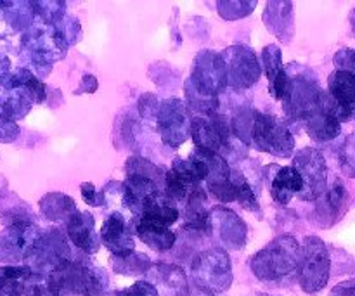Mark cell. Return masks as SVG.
<instances>
[{"mask_svg": "<svg viewBox=\"0 0 355 296\" xmlns=\"http://www.w3.org/2000/svg\"><path fill=\"white\" fill-rule=\"evenodd\" d=\"M227 83V69L222 55L201 52L187 83V99L194 111L214 114L218 106L217 96Z\"/></svg>", "mask_w": 355, "mask_h": 296, "instance_id": "obj_1", "label": "cell"}, {"mask_svg": "<svg viewBox=\"0 0 355 296\" xmlns=\"http://www.w3.org/2000/svg\"><path fill=\"white\" fill-rule=\"evenodd\" d=\"M302 262V246L291 236L274 239L266 250L257 253L252 269L263 281H277L298 272Z\"/></svg>", "mask_w": 355, "mask_h": 296, "instance_id": "obj_2", "label": "cell"}, {"mask_svg": "<svg viewBox=\"0 0 355 296\" xmlns=\"http://www.w3.org/2000/svg\"><path fill=\"white\" fill-rule=\"evenodd\" d=\"M49 288L58 296H96L101 291L99 277L82 263L64 262L55 267L49 279Z\"/></svg>", "mask_w": 355, "mask_h": 296, "instance_id": "obj_3", "label": "cell"}, {"mask_svg": "<svg viewBox=\"0 0 355 296\" xmlns=\"http://www.w3.org/2000/svg\"><path fill=\"white\" fill-rule=\"evenodd\" d=\"M302 290L315 293L326 286L329 279V253L319 238H307L302 246V262L298 267Z\"/></svg>", "mask_w": 355, "mask_h": 296, "instance_id": "obj_4", "label": "cell"}, {"mask_svg": "<svg viewBox=\"0 0 355 296\" xmlns=\"http://www.w3.org/2000/svg\"><path fill=\"white\" fill-rule=\"evenodd\" d=\"M252 137L255 144L262 151L269 153V155L288 158L293 153L295 141L288 127L283 121L274 116H269V114L255 113Z\"/></svg>", "mask_w": 355, "mask_h": 296, "instance_id": "obj_5", "label": "cell"}, {"mask_svg": "<svg viewBox=\"0 0 355 296\" xmlns=\"http://www.w3.org/2000/svg\"><path fill=\"white\" fill-rule=\"evenodd\" d=\"M193 272L198 283L211 291H225L232 283L231 260L224 250H210L194 260Z\"/></svg>", "mask_w": 355, "mask_h": 296, "instance_id": "obj_6", "label": "cell"}, {"mask_svg": "<svg viewBox=\"0 0 355 296\" xmlns=\"http://www.w3.org/2000/svg\"><path fill=\"white\" fill-rule=\"evenodd\" d=\"M295 168L304 179V191L300 196L305 201H315L326 194L328 184V168L322 155L315 149H304L295 158Z\"/></svg>", "mask_w": 355, "mask_h": 296, "instance_id": "obj_7", "label": "cell"}, {"mask_svg": "<svg viewBox=\"0 0 355 296\" xmlns=\"http://www.w3.org/2000/svg\"><path fill=\"white\" fill-rule=\"evenodd\" d=\"M191 123L186 106L179 99H168L159 106L158 128L165 144L170 148H179L191 135Z\"/></svg>", "mask_w": 355, "mask_h": 296, "instance_id": "obj_8", "label": "cell"}, {"mask_svg": "<svg viewBox=\"0 0 355 296\" xmlns=\"http://www.w3.org/2000/svg\"><path fill=\"white\" fill-rule=\"evenodd\" d=\"M302 123L305 125V130L315 141H331L336 135L340 134V114L338 107H336L335 101L331 99L329 92H322L319 104L307 114V116L302 120Z\"/></svg>", "mask_w": 355, "mask_h": 296, "instance_id": "obj_9", "label": "cell"}, {"mask_svg": "<svg viewBox=\"0 0 355 296\" xmlns=\"http://www.w3.org/2000/svg\"><path fill=\"white\" fill-rule=\"evenodd\" d=\"M227 69V80L232 83V87L238 89H246L252 87L257 80L260 78V62L257 59L255 52L248 47H232L225 51V55H222Z\"/></svg>", "mask_w": 355, "mask_h": 296, "instance_id": "obj_10", "label": "cell"}, {"mask_svg": "<svg viewBox=\"0 0 355 296\" xmlns=\"http://www.w3.org/2000/svg\"><path fill=\"white\" fill-rule=\"evenodd\" d=\"M191 135L196 149L220 155L222 149L227 148L231 132L225 118L214 114L210 118H194L191 123Z\"/></svg>", "mask_w": 355, "mask_h": 296, "instance_id": "obj_11", "label": "cell"}, {"mask_svg": "<svg viewBox=\"0 0 355 296\" xmlns=\"http://www.w3.org/2000/svg\"><path fill=\"white\" fill-rule=\"evenodd\" d=\"M329 96L338 107L340 120H355V75L336 69L329 76Z\"/></svg>", "mask_w": 355, "mask_h": 296, "instance_id": "obj_12", "label": "cell"}, {"mask_svg": "<svg viewBox=\"0 0 355 296\" xmlns=\"http://www.w3.org/2000/svg\"><path fill=\"white\" fill-rule=\"evenodd\" d=\"M262 66L269 80L270 96L277 101H284L290 92L291 80L281 61V49L277 45H267L262 52Z\"/></svg>", "mask_w": 355, "mask_h": 296, "instance_id": "obj_13", "label": "cell"}, {"mask_svg": "<svg viewBox=\"0 0 355 296\" xmlns=\"http://www.w3.org/2000/svg\"><path fill=\"white\" fill-rule=\"evenodd\" d=\"M101 239L116 259H123L134 253V239L121 215L113 214L106 218L101 229Z\"/></svg>", "mask_w": 355, "mask_h": 296, "instance_id": "obj_14", "label": "cell"}, {"mask_svg": "<svg viewBox=\"0 0 355 296\" xmlns=\"http://www.w3.org/2000/svg\"><path fill=\"white\" fill-rule=\"evenodd\" d=\"M211 225H215L218 231V238L229 248L241 250L246 243L248 229L245 222L231 210L225 208H217L211 215Z\"/></svg>", "mask_w": 355, "mask_h": 296, "instance_id": "obj_15", "label": "cell"}, {"mask_svg": "<svg viewBox=\"0 0 355 296\" xmlns=\"http://www.w3.org/2000/svg\"><path fill=\"white\" fill-rule=\"evenodd\" d=\"M159 196L156 180L144 175H127L123 182V201L132 214L141 215L149 201Z\"/></svg>", "mask_w": 355, "mask_h": 296, "instance_id": "obj_16", "label": "cell"}, {"mask_svg": "<svg viewBox=\"0 0 355 296\" xmlns=\"http://www.w3.org/2000/svg\"><path fill=\"white\" fill-rule=\"evenodd\" d=\"M68 236L76 248L85 253H94L99 248V241L96 238L92 215L87 211H76L68 220Z\"/></svg>", "mask_w": 355, "mask_h": 296, "instance_id": "obj_17", "label": "cell"}, {"mask_svg": "<svg viewBox=\"0 0 355 296\" xmlns=\"http://www.w3.org/2000/svg\"><path fill=\"white\" fill-rule=\"evenodd\" d=\"M291 9H293L291 2H269L263 14L267 28L284 42L290 40L291 37V24H293Z\"/></svg>", "mask_w": 355, "mask_h": 296, "instance_id": "obj_18", "label": "cell"}, {"mask_svg": "<svg viewBox=\"0 0 355 296\" xmlns=\"http://www.w3.org/2000/svg\"><path fill=\"white\" fill-rule=\"evenodd\" d=\"M304 191V179L295 166H284L272 182V198L279 204H288L295 194Z\"/></svg>", "mask_w": 355, "mask_h": 296, "instance_id": "obj_19", "label": "cell"}, {"mask_svg": "<svg viewBox=\"0 0 355 296\" xmlns=\"http://www.w3.org/2000/svg\"><path fill=\"white\" fill-rule=\"evenodd\" d=\"M137 236L142 243L151 246L156 252H165L175 245V234L170 231L168 227L159 224H153V222L141 220L137 222Z\"/></svg>", "mask_w": 355, "mask_h": 296, "instance_id": "obj_20", "label": "cell"}, {"mask_svg": "<svg viewBox=\"0 0 355 296\" xmlns=\"http://www.w3.org/2000/svg\"><path fill=\"white\" fill-rule=\"evenodd\" d=\"M345 204H347V189L340 180H336L335 186L324 194L322 203L319 204L318 208L319 220L328 218L326 227H328V225H333L336 220H340L342 214L345 211Z\"/></svg>", "mask_w": 355, "mask_h": 296, "instance_id": "obj_21", "label": "cell"}, {"mask_svg": "<svg viewBox=\"0 0 355 296\" xmlns=\"http://www.w3.org/2000/svg\"><path fill=\"white\" fill-rule=\"evenodd\" d=\"M139 218H141V220H148L153 222V224H159L168 227V225H172L173 222L179 218V210H177L175 207H172V204L159 194V196H156L155 200L149 201V203L146 204Z\"/></svg>", "mask_w": 355, "mask_h": 296, "instance_id": "obj_22", "label": "cell"}, {"mask_svg": "<svg viewBox=\"0 0 355 296\" xmlns=\"http://www.w3.org/2000/svg\"><path fill=\"white\" fill-rule=\"evenodd\" d=\"M42 210L51 220H61V218H71L76 214L75 201L64 194H49L42 201Z\"/></svg>", "mask_w": 355, "mask_h": 296, "instance_id": "obj_23", "label": "cell"}, {"mask_svg": "<svg viewBox=\"0 0 355 296\" xmlns=\"http://www.w3.org/2000/svg\"><path fill=\"white\" fill-rule=\"evenodd\" d=\"M158 270V277L162 281L163 286L168 291H175V293H180L182 290H186V276H184L182 270L175 265H158L156 267Z\"/></svg>", "mask_w": 355, "mask_h": 296, "instance_id": "obj_24", "label": "cell"}, {"mask_svg": "<svg viewBox=\"0 0 355 296\" xmlns=\"http://www.w3.org/2000/svg\"><path fill=\"white\" fill-rule=\"evenodd\" d=\"M114 263H116V265L121 263V267H114V270H116V272L127 274V276H132V274L137 272H146V270L151 267V263H149V260L146 259L144 255H135V253L123 256V259H116Z\"/></svg>", "mask_w": 355, "mask_h": 296, "instance_id": "obj_25", "label": "cell"}, {"mask_svg": "<svg viewBox=\"0 0 355 296\" xmlns=\"http://www.w3.org/2000/svg\"><path fill=\"white\" fill-rule=\"evenodd\" d=\"M340 163H342L343 172L355 179V132L343 142L342 151H340Z\"/></svg>", "mask_w": 355, "mask_h": 296, "instance_id": "obj_26", "label": "cell"}, {"mask_svg": "<svg viewBox=\"0 0 355 296\" xmlns=\"http://www.w3.org/2000/svg\"><path fill=\"white\" fill-rule=\"evenodd\" d=\"M116 296H158V291H156V288L153 286L151 283L139 281V283H135L134 286L120 291Z\"/></svg>", "mask_w": 355, "mask_h": 296, "instance_id": "obj_27", "label": "cell"}, {"mask_svg": "<svg viewBox=\"0 0 355 296\" xmlns=\"http://www.w3.org/2000/svg\"><path fill=\"white\" fill-rule=\"evenodd\" d=\"M335 64L342 71H350L355 75V51H352V49H343V51H340L335 58Z\"/></svg>", "mask_w": 355, "mask_h": 296, "instance_id": "obj_28", "label": "cell"}, {"mask_svg": "<svg viewBox=\"0 0 355 296\" xmlns=\"http://www.w3.org/2000/svg\"><path fill=\"white\" fill-rule=\"evenodd\" d=\"M82 196L83 200H85L89 204H92V207H101V204L104 203L103 194H97L96 187L89 182L82 184Z\"/></svg>", "mask_w": 355, "mask_h": 296, "instance_id": "obj_29", "label": "cell"}, {"mask_svg": "<svg viewBox=\"0 0 355 296\" xmlns=\"http://www.w3.org/2000/svg\"><path fill=\"white\" fill-rule=\"evenodd\" d=\"M329 296H355V279L338 284Z\"/></svg>", "mask_w": 355, "mask_h": 296, "instance_id": "obj_30", "label": "cell"}, {"mask_svg": "<svg viewBox=\"0 0 355 296\" xmlns=\"http://www.w3.org/2000/svg\"><path fill=\"white\" fill-rule=\"evenodd\" d=\"M354 23H355V14H354ZM354 26H355V24H354Z\"/></svg>", "mask_w": 355, "mask_h": 296, "instance_id": "obj_31", "label": "cell"}, {"mask_svg": "<svg viewBox=\"0 0 355 296\" xmlns=\"http://www.w3.org/2000/svg\"><path fill=\"white\" fill-rule=\"evenodd\" d=\"M203 296H211V295H203Z\"/></svg>", "mask_w": 355, "mask_h": 296, "instance_id": "obj_32", "label": "cell"}]
</instances>
